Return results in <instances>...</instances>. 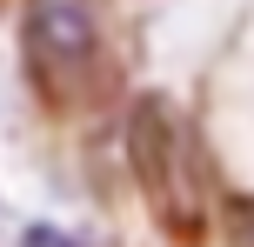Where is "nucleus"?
Wrapping results in <instances>:
<instances>
[{
	"label": "nucleus",
	"instance_id": "f257e3e1",
	"mask_svg": "<svg viewBox=\"0 0 254 247\" xmlns=\"http://www.w3.org/2000/svg\"><path fill=\"white\" fill-rule=\"evenodd\" d=\"M127 160H134V181L147 194V207L161 214V227L181 247H194L207 234V214H214V160H207L194 120L167 94H140L134 100V114H127Z\"/></svg>",
	"mask_w": 254,
	"mask_h": 247
},
{
	"label": "nucleus",
	"instance_id": "f03ea898",
	"mask_svg": "<svg viewBox=\"0 0 254 247\" xmlns=\"http://www.w3.org/2000/svg\"><path fill=\"white\" fill-rule=\"evenodd\" d=\"M20 60H27V80L40 87V100H54V107L94 100L101 74H107V40L94 20V0H27Z\"/></svg>",
	"mask_w": 254,
	"mask_h": 247
},
{
	"label": "nucleus",
	"instance_id": "7ed1b4c3",
	"mask_svg": "<svg viewBox=\"0 0 254 247\" xmlns=\"http://www.w3.org/2000/svg\"><path fill=\"white\" fill-rule=\"evenodd\" d=\"M221 234H228V247H254V194L221 200Z\"/></svg>",
	"mask_w": 254,
	"mask_h": 247
},
{
	"label": "nucleus",
	"instance_id": "20e7f679",
	"mask_svg": "<svg viewBox=\"0 0 254 247\" xmlns=\"http://www.w3.org/2000/svg\"><path fill=\"white\" fill-rule=\"evenodd\" d=\"M20 247H87V241L61 234V227H27V241H20Z\"/></svg>",
	"mask_w": 254,
	"mask_h": 247
}]
</instances>
